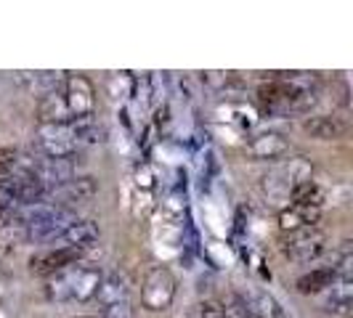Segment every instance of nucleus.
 I'll return each instance as SVG.
<instances>
[{"label":"nucleus","instance_id":"f257e3e1","mask_svg":"<svg viewBox=\"0 0 353 318\" xmlns=\"http://www.w3.org/2000/svg\"><path fill=\"white\" fill-rule=\"evenodd\" d=\"M101 284V271L93 265H72L67 271L51 276L46 286V295L53 302H85L96 297Z\"/></svg>","mask_w":353,"mask_h":318},{"label":"nucleus","instance_id":"f03ea898","mask_svg":"<svg viewBox=\"0 0 353 318\" xmlns=\"http://www.w3.org/2000/svg\"><path fill=\"white\" fill-rule=\"evenodd\" d=\"M173 297H176V279H173V273L168 268H162V265H154L146 273V279H143V289H141L143 308H149L154 313L157 310H168Z\"/></svg>","mask_w":353,"mask_h":318},{"label":"nucleus","instance_id":"7ed1b4c3","mask_svg":"<svg viewBox=\"0 0 353 318\" xmlns=\"http://www.w3.org/2000/svg\"><path fill=\"white\" fill-rule=\"evenodd\" d=\"M282 252L292 260L301 263H311V260H321L327 252V236L319 229H305L287 233V239L282 242Z\"/></svg>","mask_w":353,"mask_h":318},{"label":"nucleus","instance_id":"20e7f679","mask_svg":"<svg viewBox=\"0 0 353 318\" xmlns=\"http://www.w3.org/2000/svg\"><path fill=\"white\" fill-rule=\"evenodd\" d=\"M37 149L46 159H70L77 151V143L72 136L70 125H40L37 130Z\"/></svg>","mask_w":353,"mask_h":318},{"label":"nucleus","instance_id":"39448f33","mask_svg":"<svg viewBox=\"0 0 353 318\" xmlns=\"http://www.w3.org/2000/svg\"><path fill=\"white\" fill-rule=\"evenodd\" d=\"M99 194V183L90 176H74L72 180L61 183L59 189L48 191L46 202L53 204V207H64V210H72L77 204H88L93 196Z\"/></svg>","mask_w":353,"mask_h":318},{"label":"nucleus","instance_id":"423d86ee","mask_svg":"<svg viewBox=\"0 0 353 318\" xmlns=\"http://www.w3.org/2000/svg\"><path fill=\"white\" fill-rule=\"evenodd\" d=\"M64 104H67V112H70L72 120L77 117H90L93 114V106H96V96H93V85L83 74H72L64 80Z\"/></svg>","mask_w":353,"mask_h":318},{"label":"nucleus","instance_id":"0eeeda50","mask_svg":"<svg viewBox=\"0 0 353 318\" xmlns=\"http://www.w3.org/2000/svg\"><path fill=\"white\" fill-rule=\"evenodd\" d=\"M85 255V249H51V252H40L30 260V271L37 276H56L61 271H67Z\"/></svg>","mask_w":353,"mask_h":318},{"label":"nucleus","instance_id":"6e6552de","mask_svg":"<svg viewBox=\"0 0 353 318\" xmlns=\"http://www.w3.org/2000/svg\"><path fill=\"white\" fill-rule=\"evenodd\" d=\"M101 229L96 220H74L61 236H56V249H90L93 242H99Z\"/></svg>","mask_w":353,"mask_h":318},{"label":"nucleus","instance_id":"1a4fd4ad","mask_svg":"<svg viewBox=\"0 0 353 318\" xmlns=\"http://www.w3.org/2000/svg\"><path fill=\"white\" fill-rule=\"evenodd\" d=\"M70 159L40 157L35 162V167H32V173H35V178L48 189V191H53V189H59L61 183H67V180L74 178V165H72Z\"/></svg>","mask_w":353,"mask_h":318},{"label":"nucleus","instance_id":"9d476101","mask_svg":"<svg viewBox=\"0 0 353 318\" xmlns=\"http://www.w3.org/2000/svg\"><path fill=\"white\" fill-rule=\"evenodd\" d=\"M303 130L319 141H335V138H343L348 133V123L343 117H335V114H319V117H308L303 123Z\"/></svg>","mask_w":353,"mask_h":318},{"label":"nucleus","instance_id":"9b49d317","mask_svg":"<svg viewBox=\"0 0 353 318\" xmlns=\"http://www.w3.org/2000/svg\"><path fill=\"white\" fill-rule=\"evenodd\" d=\"M321 220L319 207H303V204H290L287 210L279 212V226L284 233H295V231L316 229Z\"/></svg>","mask_w":353,"mask_h":318},{"label":"nucleus","instance_id":"f8f14e48","mask_svg":"<svg viewBox=\"0 0 353 318\" xmlns=\"http://www.w3.org/2000/svg\"><path fill=\"white\" fill-rule=\"evenodd\" d=\"M96 297L101 302V308L112 305V302H125L130 297V279L125 276L123 271H109L106 276H101Z\"/></svg>","mask_w":353,"mask_h":318},{"label":"nucleus","instance_id":"ddd939ff","mask_svg":"<svg viewBox=\"0 0 353 318\" xmlns=\"http://www.w3.org/2000/svg\"><path fill=\"white\" fill-rule=\"evenodd\" d=\"M248 151L258 159H279L290 151V143L282 133H261L250 141Z\"/></svg>","mask_w":353,"mask_h":318},{"label":"nucleus","instance_id":"4468645a","mask_svg":"<svg viewBox=\"0 0 353 318\" xmlns=\"http://www.w3.org/2000/svg\"><path fill=\"white\" fill-rule=\"evenodd\" d=\"M353 305V282H332L324 295V308L337 316H348Z\"/></svg>","mask_w":353,"mask_h":318},{"label":"nucleus","instance_id":"2eb2a0df","mask_svg":"<svg viewBox=\"0 0 353 318\" xmlns=\"http://www.w3.org/2000/svg\"><path fill=\"white\" fill-rule=\"evenodd\" d=\"M70 130L74 136V143H101L106 138V130L104 125L99 123L93 114L90 117H77V120H70Z\"/></svg>","mask_w":353,"mask_h":318},{"label":"nucleus","instance_id":"dca6fc26","mask_svg":"<svg viewBox=\"0 0 353 318\" xmlns=\"http://www.w3.org/2000/svg\"><path fill=\"white\" fill-rule=\"evenodd\" d=\"M70 112L64 104V96L61 93H51L46 98H40V123L43 125H59V123H70Z\"/></svg>","mask_w":353,"mask_h":318},{"label":"nucleus","instance_id":"f3484780","mask_svg":"<svg viewBox=\"0 0 353 318\" xmlns=\"http://www.w3.org/2000/svg\"><path fill=\"white\" fill-rule=\"evenodd\" d=\"M335 282V273H332V268H327V265H319L314 268L311 273H305L298 279V292L301 295H316V292H324L330 284Z\"/></svg>","mask_w":353,"mask_h":318},{"label":"nucleus","instance_id":"a211bd4d","mask_svg":"<svg viewBox=\"0 0 353 318\" xmlns=\"http://www.w3.org/2000/svg\"><path fill=\"white\" fill-rule=\"evenodd\" d=\"M99 318H133V308H130V300L125 302H112L101 308V316Z\"/></svg>","mask_w":353,"mask_h":318},{"label":"nucleus","instance_id":"6ab92c4d","mask_svg":"<svg viewBox=\"0 0 353 318\" xmlns=\"http://www.w3.org/2000/svg\"><path fill=\"white\" fill-rule=\"evenodd\" d=\"M199 316H202V318H234L229 313V308H226V305H221V302H215V300L202 302Z\"/></svg>","mask_w":353,"mask_h":318},{"label":"nucleus","instance_id":"aec40b11","mask_svg":"<svg viewBox=\"0 0 353 318\" xmlns=\"http://www.w3.org/2000/svg\"><path fill=\"white\" fill-rule=\"evenodd\" d=\"M8 218H11V212L0 210V229H3V226H8Z\"/></svg>","mask_w":353,"mask_h":318},{"label":"nucleus","instance_id":"412c9836","mask_svg":"<svg viewBox=\"0 0 353 318\" xmlns=\"http://www.w3.org/2000/svg\"><path fill=\"white\" fill-rule=\"evenodd\" d=\"M80 318H96V316H80Z\"/></svg>","mask_w":353,"mask_h":318}]
</instances>
